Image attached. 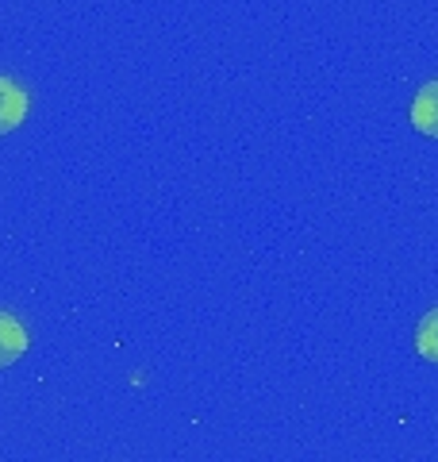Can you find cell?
I'll use <instances>...</instances> for the list:
<instances>
[{
	"mask_svg": "<svg viewBox=\"0 0 438 462\" xmlns=\"http://www.w3.org/2000/svg\"><path fill=\"white\" fill-rule=\"evenodd\" d=\"M27 116V93L12 78H0V135L16 132Z\"/></svg>",
	"mask_w": 438,
	"mask_h": 462,
	"instance_id": "obj_1",
	"label": "cell"
},
{
	"mask_svg": "<svg viewBox=\"0 0 438 462\" xmlns=\"http://www.w3.org/2000/svg\"><path fill=\"white\" fill-rule=\"evenodd\" d=\"M412 124H415L419 135L438 139V81L423 85V89L415 93V100H412Z\"/></svg>",
	"mask_w": 438,
	"mask_h": 462,
	"instance_id": "obj_2",
	"label": "cell"
},
{
	"mask_svg": "<svg viewBox=\"0 0 438 462\" xmlns=\"http://www.w3.org/2000/svg\"><path fill=\"white\" fill-rule=\"evenodd\" d=\"M27 351V331L12 312H0V370L20 363Z\"/></svg>",
	"mask_w": 438,
	"mask_h": 462,
	"instance_id": "obj_3",
	"label": "cell"
},
{
	"mask_svg": "<svg viewBox=\"0 0 438 462\" xmlns=\"http://www.w3.org/2000/svg\"><path fill=\"white\" fill-rule=\"evenodd\" d=\"M415 346H419V355L427 358V363L438 366V309L427 312L419 320V331H415Z\"/></svg>",
	"mask_w": 438,
	"mask_h": 462,
	"instance_id": "obj_4",
	"label": "cell"
}]
</instances>
